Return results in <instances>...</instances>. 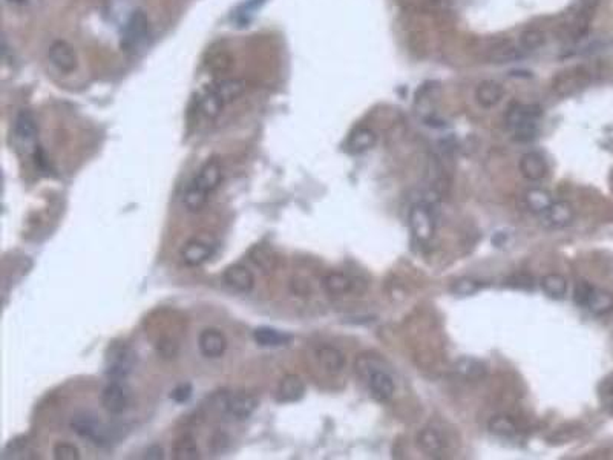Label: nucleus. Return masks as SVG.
<instances>
[{"instance_id": "7c9ffc66", "label": "nucleus", "mask_w": 613, "mask_h": 460, "mask_svg": "<svg viewBox=\"0 0 613 460\" xmlns=\"http://www.w3.org/2000/svg\"><path fill=\"white\" fill-rule=\"evenodd\" d=\"M490 430L500 436H512L517 432V425L508 416H495L490 420Z\"/></svg>"}, {"instance_id": "c03bdc74", "label": "nucleus", "mask_w": 613, "mask_h": 460, "mask_svg": "<svg viewBox=\"0 0 613 460\" xmlns=\"http://www.w3.org/2000/svg\"><path fill=\"white\" fill-rule=\"evenodd\" d=\"M10 2H11V4H20V5H22V4L26 2V0H10Z\"/></svg>"}, {"instance_id": "e433bc0d", "label": "nucleus", "mask_w": 613, "mask_h": 460, "mask_svg": "<svg viewBox=\"0 0 613 460\" xmlns=\"http://www.w3.org/2000/svg\"><path fill=\"white\" fill-rule=\"evenodd\" d=\"M482 289V284H480L478 281H474V279H460V281H457L454 286H452V291H454L456 295H459V296H469V295H474V293H477V291Z\"/></svg>"}, {"instance_id": "39448f33", "label": "nucleus", "mask_w": 613, "mask_h": 460, "mask_svg": "<svg viewBox=\"0 0 613 460\" xmlns=\"http://www.w3.org/2000/svg\"><path fill=\"white\" fill-rule=\"evenodd\" d=\"M131 399V388L121 380H112L104 387L102 393V406L109 414L119 416L129 408Z\"/></svg>"}, {"instance_id": "4468645a", "label": "nucleus", "mask_w": 613, "mask_h": 460, "mask_svg": "<svg viewBox=\"0 0 613 460\" xmlns=\"http://www.w3.org/2000/svg\"><path fill=\"white\" fill-rule=\"evenodd\" d=\"M370 392L377 402H388L394 394V380L382 370H375L370 375Z\"/></svg>"}, {"instance_id": "5701e85b", "label": "nucleus", "mask_w": 613, "mask_h": 460, "mask_svg": "<svg viewBox=\"0 0 613 460\" xmlns=\"http://www.w3.org/2000/svg\"><path fill=\"white\" fill-rule=\"evenodd\" d=\"M253 339L260 345V347L273 349L286 345L290 341V336L286 333H281L279 330L270 329V327H260L253 332Z\"/></svg>"}, {"instance_id": "9b49d317", "label": "nucleus", "mask_w": 613, "mask_h": 460, "mask_svg": "<svg viewBox=\"0 0 613 460\" xmlns=\"http://www.w3.org/2000/svg\"><path fill=\"white\" fill-rule=\"evenodd\" d=\"M221 180H223V169H221V163L217 160V158H212V160L204 163V166L200 169L198 175L195 176L192 186H195V188L209 195L210 192H213L218 188Z\"/></svg>"}, {"instance_id": "2f4dec72", "label": "nucleus", "mask_w": 613, "mask_h": 460, "mask_svg": "<svg viewBox=\"0 0 613 460\" xmlns=\"http://www.w3.org/2000/svg\"><path fill=\"white\" fill-rule=\"evenodd\" d=\"M183 202H184V206L188 207V210L198 212L207 202V193L201 192L200 189L195 188V186H190V188L188 189V192L184 193Z\"/></svg>"}, {"instance_id": "423d86ee", "label": "nucleus", "mask_w": 613, "mask_h": 460, "mask_svg": "<svg viewBox=\"0 0 613 460\" xmlns=\"http://www.w3.org/2000/svg\"><path fill=\"white\" fill-rule=\"evenodd\" d=\"M149 30L150 28L147 16L141 10L134 11L129 17L126 28H124L121 45L126 49H134L140 47L149 37Z\"/></svg>"}, {"instance_id": "a878e982", "label": "nucleus", "mask_w": 613, "mask_h": 460, "mask_svg": "<svg viewBox=\"0 0 613 460\" xmlns=\"http://www.w3.org/2000/svg\"><path fill=\"white\" fill-rule=\"evenodd\" d=\"M585 307H588L589 310L597 316L606 315L613 308V295H610L609 291H604L601 289L593 287Z\"/></svg>"}, {"instance_id": "f3484780", "label": "nucleus", "mask_w": 613, "mask_h": 460, "mask_svg": "<svg viewBox=\"0 0 613 460\" xmlns=\"http://www.w3.org/2000/svg\"><path fill=\"white\" fill-rule=\"evenodd\" d=\"M573 207L567 201H554L543 217L550 227H566L573 221Z\"/></svg>"}, {"instance_id": "bb28decb", "label": "nucleus", "mask_w": 613, "mask_h": 460, "mask_svg": "<svg viewBox=\"0 0 613 460\" xmlns=\"http://www.w3.org/2000/svg\"><path fill=\"white\" fill-rule=\"evenodd\" d=\"M541 289L552 299H563L567 293V281L558 273H549L541 279Z\"/></svg>"}, {"instance_id": "c756f323", "label": "nucleus", "mask_w": 613, "mask_h": 460, "mask_svg": "<svg viewBox=\"0 0 613 460\" xmlns=\"http://www.w3.org/2000/svg\"><path fill=\"white\" fill-rule=\"evenodd\" d=\"M456 371L468 379H480L485 376L486 368L483 367L482 362H478L477 359L463 358L456 364Z\"/></svg>"}, {"instance_id": "2eb2a0df", "label": "nucleus", "mask_w": 613, "mask_h": 460, "mask_svg": "<svg viewBox=\"0 0 613 460\" xmlns=\"http://www.w3.org/2000/svg\"><path fill=\"white\" fill-rule=\"evenodd\" d=\"M518 166H520L521 175L529 181H540L547 175V164L545 162V158L535 152H529L526 155H523Z\"/></svg>"}, {"instance_id": "4be33fe9", "label": "nucleus", "mask_w": 613, "mask_h": 460, "mask_svg": "<svg viewBox=\"0 0 613 460\" xmlns=\"http://www.w3.org/2000/svg\"><path fill=\"white\" fill-rule=\"evenodd\" d=\"M417 445L428 456L440 454L445 448V440L443 436L435 428H425L417 436Z\"/></svg>"}, {"instance_id": "6e6552de", "label": "nucleus", "mask_w": 613, "mask_h": 460, "mask_svg": "<svg viewBox=\"0 0 613 460\" xmlns=\"http://www.w3.org/2000/svg\"><path fill=\"white\" fill-rule=\"evenodd\" d=\"M48 57L51 63L59 71H61V73H73L78 65L74 48L65 40H56L52 43L48 51Z\"/></svg>"}, {"instance_id": "4c0bfd02", "label": "nucleus", "mask_w": 613, "mask_h": 460, "mask_svg": "<svg viewBox=\"0 0 613 460\" xmlns=\"http://www.w3.org/2000/svg\"><path fill=\"white\" fill-rule=\"evenodd\" d=\"M230 65H232V59H230L227 52H217V54L210 57V61L207 63V66L217 74L226 73Z\"/></svg>"}, {"instance_id": "aec40b11", "label": "nucleus", "mask_w": 613, "mask_h": 460, "mask_svg": "<svg viewBox=\"0 0 613 460\" xmlns=\"http://www.w3.org/2000/svg\"><path fill=\"white\" fill-rule=\"evenodd\" d=\"M210 90L215 92L224 104H229L235 102L239 95H243L245 91V83L238 78H223L209 86Z\"/></svg>"}, {"instance_id": "f03ea898", "label": "nucleus", "mask_w": 613, "mask_h": 460, "mask_svg": "<svg viewBox=\"0 0 613 460\" xmlns=\"http://www.w3.org/2000/svg\"><path fill=\"white\" fill-rule=\"evenodd\" d=\"M137 351L128 344H112L106 353V375L112 380L126 379L137 365Z\"/></svg>"}, {"instance_id": "b1692460", "label": "nucleus", "mask_w": 613, "mask_h": 460, "mask_svg": "<svg viewBox=\"0 0 613 460\" xmlns=\"http://www.w3.org/2000/svg\"><path fill=\"white\" fill-rule=\"evenodd\" d=\"M322 287L327 291L328 295H334V296H341L348 293L353 289V281L350 277L344 275V273L339 272H333L328 273L322 278Z\"/></svg>"}, {"instance_id": "79ce46f5", "label": "nucleus", "mask_w": 613, "mask_h": 460, "mask_svg": "<svg viewBox=\"0 0 613 460\" xmlns=\"http://www.w3.org/2000/svg\"><path fill=\"white\" fill-rule=\"evenodd\" d=\"M163 457H164V453H163L162 447L154 445V447H150L146 449L145 459H163Z\"/></svg>"}, {"instance_id": "f704fd0d", "label": "nucleus", "mask_w": 613, "mask_h": 460, "mask_svg": "<svg viewBox=\"0 0 613 460\" xmlns=\"http://www.w3.org/2000/svg\"><path fill=\"white\" fill-rule=\"evenodd\" d=\"M252 261L256 265H260L262 270H272L277 258L273 256L272 250L264 249V247H255L252 252Z\"/></svg>"}, {"instance_id": "f8f14e48", "label": "nucleus", "mask_w": 613, "mask_h": 460, "mask_svg": "<svg viewBox=\"0 0 613 460\" xmlns=\"http://www.w3.org/2000/svg\"><path fill=\"white\" fill-rule=\"evenodd\" d=\"M223 279L226 284L238 293H250L255 287V277L245 265L235 264L226 269Z\"/></svg>"}, {"instance_id": "58836bf2", "label": "nucleus", "mask_w": 613, "mask_h": 460, "mask_svg": "<svg viewBox=\"0 0 613 460\" xmlns=\"http://www.w3.org/2000/svg\"><path fill=\"white\" fill-rule=\"evenodd\" d=\"M592 290H593V286L589 284L588 281H580L578 284L575 286V291H573L575 303L581 307H585V304H588V299L592 293Z\"/></svg>"}, {"instance_id": "ea45409f", "label": "nucleus", "mask_w": 613, "mask_h": 460, "mask_svg": "<svg viewBox=\"0 0 613 460\" xmlns=\"http://www.w3.org/2000/svg\"><path fill=\"white\" fill-rule=\"evenodd\" d=\"M192 393H193L192 384L186 382V384H181V385H178L176 388H174L172 393H171V399L175 401L176 404H184V402H188L190 399Z\"/></svg>"}, {"instance_id": "9d476101", "label": "nucleus", "mask_w": 613, "mask_h": 460, "mask_svg": "<svg viewBox=\"0 0 613 460\" xmlns=\"http://www.w3.org/2000/svg\"><path fill=\"white\" fill-rule=\"evenodd\" d=\"M198 349L202 356L221 358L227 350V339L224 333L218 329H206L198 336Z\"/></svg>"}, {"instance_id": "20e7f679", "label": "nucleus", "mask_w": 613, "mask_h": 460, "mask_svg": "<svg viewBox=\"0 0 613 460\" xmlns=\"http://www.w3.org/2000/svg\"><path fill=\"white\" fill-rule=\"evenodd\" d=\"M408 223H410L411 232L419 243L430 241L434 236L435 218L431 207L423 205V202L411 207L410 215H408Z\"/></svg>"}, {"instance_id": "a211bd4d", "label": "nucleus", "mask_w": 613, "mask_h": 460, "mask_svg": "<svg viewBox=\"0 0 613 460\" xmlns=\"http://www.w3.org/2000/svg\"><path fill=\"white\" fill-rule=\"evenodd\" d=\"M377 135L375 134V131H371L370 128H358L356 131L351 132V135L346 140L345 149L350 154H362L365 150L375 147Z\"/></svg>"}, {"instance_id": "473e14b6", "label": "nucleus", "mask_w": 613, "mask_h": 460, "mask_svg": "<svg viewBox=\"0 0 613 460\" xmlns=\"http://www.w3.org/2000/svg\"><path fill=\"white\" fill-rule=\"evenodd\" d=\"M520 56H521L520 51L515 47H512L509 42H506L492 51L491 59L495 61V63H509V61L520 59Z\"/></svg>"}, {"instance_id": "37998d69", "label": "nucleus", "mask_w": 613, "mask_h": 460, "mask_svg": "<svg viewBox=\"0 0 613 460\" xmlns=\"http://www.w3.org/2000/svg\"><path fill=\"white\" fill-rule=\"evenodd\" d=\"M597 4H598V0H581L583 8H584V10H588V11H590L592 8L597 6Z\"/></svg>"}, {"instance_id": "cd10ccee", "label": "nucleus", "mask_w": 613, "mask_h": 460, "mask_svg": "<svg viewBox=\"0 0 613 460\" xmlns=\"http://www.w3.org/2000/svg\"><path fill=\"white\" fill-rule=\"evenodd\" d=\"M223 100L219 99V97L213 92L210 87H207L206 92L201 95V99L198 102V109L202 115H206L207 119H215L219 115V112L223 111L224 108Z\"/></svg>"}, {"instance_id": "c85d7f7f", "label": "nucleus", "mask_w": 613, "mask_h": 460, "mask_svg": "<svg viewBox=\"0 0 613 460\" xmlns=\"http://www.w3.org/2000/svg\"><path fill=\"white\" fill-rule=\"evenodd\" d=\"M526 202L532 212H535V214H545V212L549 209V206L552 205V198H550L549 193L543 189H530L526 193Z\"/></svg>"}, {"instance_id": "6ab92c4d", "label": "nucleus", "mask_w": 613, "mask_h": 460, "mask_svg": "<svg viewBox=\"0 0 613 460\" xmlns=\"http://www.w3.org/2000/svg\"><path fill=\"white\" fill-rule=\"evenodd\" d=\"M503 94L504 91L500 83H497L494 80H486L477 86L475 99L482 108L490 109L502 102Z\"/></svg>"}, {"instance_id": "393cba45", "label": "nucleus", "mask_w": 613, "mask_h": 460, "mask_svg": "<svg viewBox=\"0 0 613 460\" xmlns=\"http://www.w3.org/2000/svg\"><path fill=\"white\" fill-rule=\"evenodd\" d=\"M172 457L175 460H197L200 459V449L197 442L189 435L181 436L172 447Z\"/></svg>"}, {"instance_id": "72a5a7b5", "label": "nucleus", "mask_w": 613, "mask_h": 460, "mask_svg": "<svg viewBox=\"0 0 613 460\" xmlns=\"http://www.w3.org/2000/svg\"><path fill=\"white\" fill-rule=\"evenodd\" d=\"M545 43V34L538 30H528L520 35V47L524 51H534Z\"/></svg>"}, {"instance_id": "f257e3e1", "label": "nucleus", "mask_w": 613, "mask_h": 460, "mask_svg": "<svg viewBox=\"0 0 613 460\" xmlns=\"http://www.w3.org/2000/svg\"><path fill=\"white\" fill-rule=\"evenodd\" d=\"M541 109L535 104H514L506 114V126L518 143H529L538 135Z\"/></svg>"}, {"instance_id": "a19ab883", "label": "nucleus", "mask_w": 613, "mask_h": 460, "mask_svg": "<svg viewBox=\"0 0 613 460\" xmlns=\"http://www.w3.org/2000/svg\"><path fill=\"white\" fill-rule=\"evenodd\" d=\"M229 437L224 435V432H218V435H215L212 437V442H210V445H212V449L215 451V453H223V451L227 448V445H229Z\"/></svg>"}, {"instance_id": "412c9836", "label": "nucleus", "mask_w": 613, "mask_h": 460, "mask_svg": "<svg viewBox=\"0 0 613 460\" xmlns=\"http://www.w3.org/2000/svg\"><path fill=\"white\" fill-rule=\"evenodd\" d=\"M319 364L327 371V373H341L345 367V356L341 350H337L332 345H324L316 353Z\"/></svg>"}, {"instance_id": "dca6fc26", "label": "nucleus", "mask_w": 613, "mask_h": 460, "mask_svg": "<svg viewBox=\"0 0 613 460\" xmlns=\"http://www.w3.org/2000/svg\"><path fill=\"white\" fill-rule=\"evenodd\" d=\"M212 256V247L200 240H190L186 243L181 250V258L184 264L190 265V267H198V265L206 262Z\"/></svg>"}, {"instance_id": "c9c22d12", "label": "nucleus", "mask_w": 613, "mask_h": 460, "mask_svg": "<svg viewBox=\"0 0 613 460\" xmlns=\"http://www.w3.org/2000/svg\"><path fill=\"white\" fill-rule=\"evenodd\" d=\"M54 457L57 460H78L80 459V451L74 444H69V442H59V444L54 447Z\"/></svg>"}, {"instance_id": "ddd939ff", "label": "nucleus", "mask_w": 613, "mask_h": 460, "mask_svg": "<svg viewBox=\"0 0 613 460\" xmlns=\"http://www.w3.org/2000/svg\"><path fill=\"white\" fill-rule=\"evenodd\" d=\"M305 394V384L298 375L284 376L277 388V401L281 404L298 402Z\"/></svg>"}, {"instance_id": "7ed1b4c3", "label": "nucleus", "mask_w": 613, "mask_h": 460, "mask_svg": "<svg viewBox=\"0 0 613 460\" xmlns=\"http://www.w3.org/2000/svg\"><path fill=\"white\" fill-rule=\"evenodd\" d=\"M71 428L80 437L90 439L97 445H106L111 440V431L108 427L95 418L91 413H77L71 419Z\"/></svg>"}, {"instance_id": "1a4fd4ad", "label": "nucleus", "mask_w": 613, "mask_h": 460, "mask_svg": "<svg viewBox=\"0 0 613 460\" xmlns=\"http://www.w3.org/2000/svg\"><path fill=\"white\" fill-rule=\"evenodd\" d=\"M257 406V399L252 394L236 393L224 401V413L230 419L244 420L252 416Z\"/></svg>"}, {"instance_id": "0eeeda50", "label": "nucleus", "mask_w": 613, "mask_h": 460, "mask_svg": "<svg viewBox=\"0 0 613 460\" xmlns=\"http://www.w3.org/2000/svg\"><path fill=\"white\" fill-rule=\"evenodd\" d=\"M14 138L16 143L19 145L23 150H28L35 147V140H37V125L32 114L22 111L14 121Z\"/></svg>"}]
</instances>
